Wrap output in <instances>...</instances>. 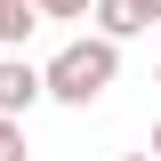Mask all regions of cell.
<instances>
[{"instance_id": "9", "label": "cell", "mask_w": 161, "mask_h": 161, "mask_svg": "<svg viewBox=\"0 0 161 161\" xmlns=\"http://www.w3.org/2000/svg\"><path fill=\"white\" fill-rule=\"evenodd\" d=\"M121 161H153V153H121Z\"/></svg>"}, {"instance_id": "4", "label": "cell", "mask_w": 161, "mask_h": 161, "mask_svg": "<svg viewBox=\"0 0 161 161\" xmlns=\"http://www.w3.org/2000/svg\"><path fill=\"white\" fill-rule=\"evenodd\" d=\"M32 24H40L32 0H0V48H24V40H32Z\"/></svg>"}, {"instance_id": "8", "label": "cell", "mask_w": 161, "mask_h": 161, "mask_svg": "<svg viewBox=\"0 0 161 161\" xmlns=\"http://www.w3.org/2000/svg\"><path fill=\"white\" fill-rule=\"evenodd\" d=\"M145 153H153V161H161V121H153V145H145Z\"/></svg>"}, {"instance_id": "2", "label": "cell", "mask_w": 161, "mask_h": 161, "mask_svg": "<svg viewBox=\"0 0 161 161\" xmlns=\"http://www.w3.org/2000/svg\"><path fill=\"white\" fill-rule=\"evenodd\" d=\"M32 105H40V64H24L16 57V48H8V57H0V113H32Z\"/></svg>"}, {"instance_id": "3", "label": "cell", "mask_w": 161, "mask_h": 161, "mask_svg": "<svg viewBox=\"0 0 161 161\" xmlns=\"http://www.w3.org/2000/svg\"><path fill=\"white\" fill-rule=\"evenodd\" d=\"M89 16H97V32H105V40H137V32H145L137 0H89Z\"/></svg>"}, {"instance_id": "7", "label": "cell", "mask_w": 161, "mask_h": 161, "mask_svg": "<svg viewBox=\"0 0 161 161\" xmlns=\"http://www.w3.org/2000/svg\"><path fill=\"white\" fill-rule=\"evenodd\" d=\"M137 16H145V24H161V0H137Z\"/></svg>"}, {"instance_id": "6", "label": "cell", "mask_w": 161, "mask_h": 161, "mask_svg": "<svg viewBox=\"0 0 161 161\" xmlns=\"http://www.w3.org/2000/svg\"><path fill=\"white\" fill-rule=\"evenodd\" d=\"M32 8H40V16H57V24H64V16H89V0H32Z\"/></svg>"}, {"instance_id": "5", "label": "cell", "mask_w": 161, "mask_h": 161, "mask_svg": "<svg viewBox=\"0 0 161 161\" xmlns=\"http://www.w3.org/2000/svg\"><path fill=\"white\" fill-rule=\"evenodd\" d=\"M0 161H32V153H24V121H16V113H0Z\"/></svg>"}, {"instance_id": "1", "label": "cell", "mask_w": 161, "mask_h": 161, "mask_svg": "<svg viewBox=\"0 0 161 161\" xmlns=\"http://www.w3.org/2000/svg\"><path fill=\"white\" fill-rule=\"evenodd\" d=\"M113 80H121V40L89 32V40H64L57 57L40 64V97H57V105H97Z\"/></svg>"}]
</instances>
